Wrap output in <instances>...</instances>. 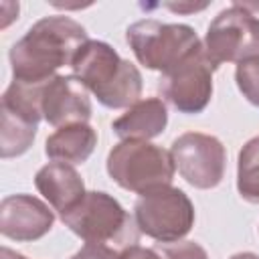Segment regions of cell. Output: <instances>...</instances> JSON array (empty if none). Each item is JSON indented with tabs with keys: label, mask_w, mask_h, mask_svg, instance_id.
I'll use <instances>...</instances> for the list:
<instances>
[{
	"label": "cell",
	"mask_w": 259,
	"mask_h": 259,
	"mask_svg": "<svg viewBox=\"0 0 259 259\" xmlns=\"http://www.w3.org/2000/svg\"><path fill=\"white\" fill-rule=\"evenodd\" d=\"M89 40L85 26L65 14L36 20L26 34L10 47L12 79L47 83L65 65L71 67L77 51Z\"/></svg>",
	"instance_id": "1"
},
{
	"label": "cell",
	"mask_w": 259,
	"mask_h": 259,
	"mask_svg": "<svg viewBox=\"0 0 259 259\" xmlns=\"http://www.w3.org/2000/svg\"><path fill=\"white\" fill-rule=\"evenodd\" d=\"M73 75L107 109L132 107L140 101L144 79L140 69L103 40H87L71 63Z\"/></svg>",
	"instance_id": "2"
},
{
	"label": "cell",
	"mask_w": 259,
	"mask_h": 259,
	"mask_svg": "<svg viewBox=\"0 0 259 259\" xmlns=\"http://www.w3.org/2000/svg\"><path fill=\"white\" fill-rule=\"evenodd\" d=\"M105 168L117 186L140 196L170 186L176 172L170 152L146 140H121L115 144L107 154Z\"/></svg>",
	"instance_id": "3"
},
{
	"label": "cell",
	"mask_w": 259,
	"mask_h": 259,
	"mask_svg": "<svg viewBox=\"0 0 259 259\" xmlns=\"http://www.w3.org/2000/svg\"><path fill=\"white\" fill-rule=\"evenodd\" d=\"M125 40L138 63L162 75L202 49L196 30L180 22H160L154 18L138 20L127 26Z\"/></svg>",
	"instance_id": "4"
},
{
	"label": "cell",
	"mask_w": 259,
	"mask_h": 259,
	"mask_svg": "<svg viewBox=\"0 0 259 259\" xmlns=\"http://www.w3.org/2000/svg\"><path fill=\"white\" fill-rule=\"evenodd\" d=\"M194 219L192 200L172 184L142 194L134 204L138 231L162 245L182 241L194 227Z\"/></svg>",
	"instance_id": "5"
},
{
	"label": "cell",
	"mask_w": 259,
	"mask_h": 259,
	"mask_svg": "<svg viewBox=\"0 0 259 259\" xmlns=\"http://www.w3.org/2000/svg\"><path fill=\"white\" fill-rule=\"evenodd\" d=\"M61 221L85 243L105 245L136 239V221L127 214L117 198L103 190H89L77 206L61 217Z\"/></svg>",
	"instance_id": "6"
},
{
	"label": "cell",
	"mask_w": 259,
	"mask_h": 259,
	"mask_svg": "<svg viewBox=\"0 0 259 259\" xmlns=\"http://www.w3.org/2000/svg\"><path fill=\"white\" fill-rule=\"evenodd\" d=\"M202 47L214 69L223 63L259 57V18L241 2H235L210 20Z\"/></svg>",
	"instance_id": "7"
},
{
	"label": "cell",
	"mask_w": 259,
	"mask_h": 259,
	"mask_svg": "<svg viewBox=\"0 0 259 259\" xmlns=\"http://www.w3.org/2000/svg\"><path fill=\"white\" fill-rule=\"evenodd\" d=\"M170 156L178 174L198 190H210L225 178L227 152L223 142L210 134H180L170 146Z\"/></svg>",
	"instance_id": "8"
},
{
	"label": "cell",
	"mask_w": 259,
	"mask_h": 259,
	"mask_svg": "<svg viewBox=\"0 0 259 259\" xmlns=\"http://www.w3.org/2000/svg\"><path fill=\"white\" fill-rule=\"evenodd\" d=\"M214 65L204 53V47L184 59L180 65L160 77L162 97L180 113L196 115L206 109L212 97V73Z\"/></svg>",
	"instance_id": "9"
},
{
	"label": "cell",
	"mask_w": 259,
	"mask_h": 259,
	"mask_svg": "<svg viewBox=\"0 0 259 259\" xmlns=\"http://www.w3.org/2000/svg\"><path fill=\"white\" fill-rule=\"evenodd\" d=\"M91 99L85 85L75 75H55L42 85L40 113L53 127L87 123L91 117Z\"/></svg>",
	"instance_id": "10"
},
{
	"label": "cell",
	"mask_w": 259,
	"mask_h": 259,
	"mask_svg": "<svg viewBox=\"0 0 259 259\" xmlns=\"http://www.w3.org/2000/svg\"><path fill=\"white\" fill-rule=\"evenodd\" d=\"M55 223L51 204L32 194H10L0 202V233L16 243L42 239Z\"/></svg>",
	"instance_id": "11"
},
{
	"label": "cell",
	"mask_w": 259,
	"mask_h": 259,
	"mask_svg": "<svg viewBox=\"0 0 259 259\" xmlns=\"http://www.w3.org/2000/svg\"><path fill=\"white\" fill-rule=\"evenodd\" d=\"M34 186L42 194V198L63 217L73 206L81 202L87 194L85 182L75 166L65 162H49L34 174Z\"/></svg>",
	"instance_id": "12"
},
{
	"label": "cell",
	"mask_w": 259,
	"mask_h": 259,
	"mask_svg": "<svg viewBox=\"0 0 259 259\" xmlns=\"http://www.w3.org/2000/svg\"><path fill=\"white\" fill-rule=\"evenodd\" d=\"M168 125V109L160 97H146L136 101L117 119L111 130L119 140H146L158 138Z\"/></svg>",
	"instance_id": "13"
},
{
	"label": "cell",
	"mask_w": 259,
	"mask_h": 259,
	"mask_svg": "<svg viewBox=\"0 0 259 259\" xmlns=\"http://www.w3.org/2000/svg\"><path fill=\"white\" fill-rule=\"evenodd\" d=\"M97 146V132L89 123H73L59 127L45 142V154L53 162L83 164Z\"/></svg>",
	"instance_id": "14"
},
{
	"label": "cell",
	"mask_w": 259,
	"mask_h": 259,
	"mask_svg": "<svg viewBox=\"0 0 259 259\" xmlns=\"http://www.w3.org/2000/svg\"><path fill=\"white\" fill-rule=\"evenodd\" d=\"M0 117H2V127H0V156L4 160L22 156L28 152V148L34 142L38 123L28 121L26 117L12 113L10 109L0 107Z\"/></svg>",
	"instance_id": "15"
},
{
	"label": "cell",
	"mask_w": 259,
	"mask_h": 259,
	"mask_svg": "<svg viewBox=\"0 0 259 259\" xmlns=\"http://www.w3.org/2000/svg\"><path fill=\"white\" fill-rule=\"evenodd\" d=\"M237 192L243 200L259 204V136L247 140L239 150Z\"/></svg>",
	"instance_id": "16"
},
{
	"label": "cell",
	"mask_w": 259,
	"mask_h": 259,
	"mask_svg": "<svg viewBox=\"0 0 259 259\" xmlns=\"http://www.w3.org/2000/svg\"><path fill=\"white\" fill-rule=\"evenodd\" d=\"M235 83L243 93V97L251 105L259 107V57H251L237 63Z\"/></svg>",
	"instance_id": "17"
},
{
	"label": "cell",
	"mask_w": 259,
	"mask_h": 259,
	"mask_svg": "<svg viewBox=\"0 0 259 259\" xmlns=\"http://www.w3.org/2000/svg\"><path fill=\"white\" fill-rule=\"evenodd\" d=\"M160 255H162V259H208L206 249L196 241L166 243V245H162Z\"/></svg>",
	"instance_id": "18"
},
{
	"label": "cell",
	"mask_w": 259,
	"mask_h": 259,
	"mask_svg": "<svg viewBox=\"0 0 259 259\" xmlns=\"http://www.w3.org/2000/svg\"><path fill=\"white\" fill-rule=\"evenodd\" d=\"M71 259H117V253L101 243H85Z\"/></svg>",
	"instance_id": "19"
},
{
	"label": "cell",
	"mask_w": 259,
	"mask_h": 259,
	"mask_svg": "<svg viewBox=\"0 0 259 259\" xmlns=\"http://www.w3.org/2000/svg\"><path fill=\"white\" fill-rule=\"evenodd\" d=\"M117 259H162L156 249L142 247V245H127L117 253Z\"/></svg>",
	"instance_id": "20"
},
{
	"label": "cell",
	"mask_w": 259,
	"mask_h": 259,
	"mask_svg": "<svg viewBox=\"0 0 259 259\" xmlns=\"http://www.w3.org/2000/svg\"><path fill=\"white\" fill-rule=\"evenodd\" d=\"M164 6L170 8V10H174V12H196V10L206 8L208 4L204 2V4H164Z\"/></svg>",
	"instance_id": "21"
},
{
	"label": "cell",
	"mask_w": 259,
	"mask_h": 259,
	"mask_svg": "<svg viewBox=\"0 0 259 259\" xmlns=\"http://www.w3.org/2000/svg\"><path fill=\"white\" fill-rule=\"evenodd\" d=\"M0 259H28V257H24L22 253H16V251H12V249H8V247H2Z\"/></svg>",
	"instance_id": "22"
},
{
	"label": "cell",
	"mask_w": 259,
	"mask_h": 259,
	"mask_svg": "<svg viewBox=\"0 0 259 259\" xmlns=\"http://www.w3.org/2000/svg\"><path fill=\"white\" fill-rule=\"evenodd\" d=\"M229 259H259V255H257V253H251V251H243V253L231 255Z\"/></svg>",
	"instance_id": "23"
}]
</instances>
